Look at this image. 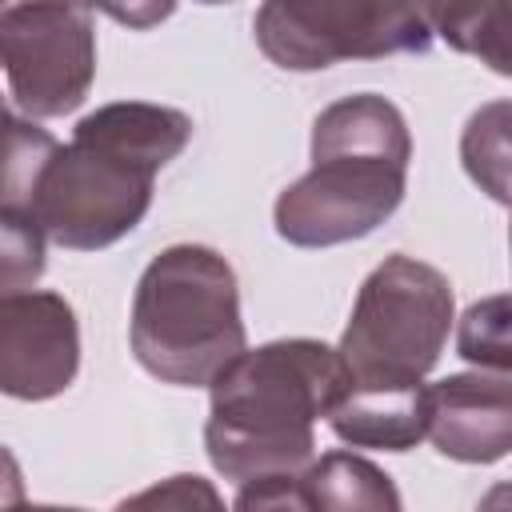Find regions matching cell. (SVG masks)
I'll list each match as a JSON object with an SVG mask.
<instances>
[{
	"label": "cell",
	"mask_w": 512,
	"mask_h": 512,
	"mask_svg": "<svg viewBox=\"0 0 512 512\" xmlns=\"http://www.w3.org/2000/svg\"><path fill=\"white\" fill-rule=\"evenodd\" d=\"M452 284L440 268L392 252L360 284L336 344L344 392L324 416L352 448L408 452L424 440V376L452 332Z\"/></svg>",
	"instance_id": "1"
},
{
	"label": "cell",
	"mask_w": 512,
	"mask_h": 512,
	"mask_svg": "<svg viewBox=\"0 0 512 512\" xmlns=\"http://www.w3.org/2000/svg\"><path fill=\"white\" fill-rule=\"evenodd\" d=\"M192 140V116L152 100H116L88 112L48 156L28 216L44 240L100 252L124 240L152 208L156 172Z\"/></svg>",
	"instance_id": "2"
},
{
	"label": "cell",
	"mask_w": 512,
	"mask_h": 512,
	"mask_svg": "<svg viewBox=\"0 0 512 512\" xmlns=\"http://www.w3.org/2000/svg\"><path fill=\"white\" fill-rule=\"evenodd\" d=\"M344 392V368L324 340L292 336L244 348L208 380L204 452L232 480L296 476L316 456L312 424Z\"/></svg>",
	"instance_id": "3"
},
{
	"label": "cell",
	"mask_w": 512,
	"mask_h": 512,
	"mask_svg": "<svg viewBox=\"0 0 512 512\" xmlns=\"http://www.w3.org/2000/svg\"><path fill=\"white\" fill-rule=\"evenodd\" d=\"M312 168L276 204V236L292 248H332L376 232L404 200L412 132L404 112L376 96H340L312 120Z\"/></svg>",
	"instance_id": "4"
},
{
	"label": "cell",
	"mask_w": 512,
	"mask_h": 512,
	"mask_svg": "<svg viewBox=\"0 0 512 512\" xmlns=\"http://www.w3.org/2000/svg\"><path fill=\"white\" fill-rule=\"evenodd\" d=\"M128 344L136 364L160 384L208 388L248 348L232 264L208 244L156 252L132 292Z\"/></svg>",
	"instance_id": "5"
},
{
	"label": "cell",
	"mask_w": 512,
	"mask_h": 512,
	"mask_svg": "<svg viewBox=\"0 0 512 512\" xmlns=\"http://www.w3.org/2000/svg\"><path fill=\"white\" fill-rule=\"evenodd\" d=\"M256 48L284 72H320L344 60L428 52L416 0H264L252 20Z\"/></svg>",
	"instance_id": "6"
},
{
	"label": "cell",
	"mask_w": 512,
	"mask_h": 512,
	"mask_svg": "<svg viewBox=\"0 0 512 512\" xmlns=\"http://www.w3.org/2000/svg\"><path fill=\"white\" fill-rule=\"evenodd\" d=\"M0 72L32 120L76 112L96 80V24L80 0H16L0 8Z\"/></svg>",
	"instance_id": "7"
},
{
	"label": "cell",
	"mask_w": 512,
	"mask_h": 512,
	"mask_svg": "<svg viewBox=\"0 0 512 512\" xmlns=\"http://www.w3.org/2000/svg\"><path fill=\"white\" fill-rule=\"evenodd\" d=\"M80 372V324L60 292L24 288L0 296V392L52 400Z\"/></svg>",
	"instance_id": "8"
},
{
	"label": "cell",
	"mask_w": 512,
	"mask_h": 512,
	"mask_svg": "<svg viewBox=\"0 0 512 512\" xmlns=\"http://www.w3.org/2000/svg\"><path fill=\"white\" fill-rule=\"evenodd\" d=\"M424 440L460 464H496L512 448L508 372H452L424 384Z\"/></svg>",
	"instance_id": "9"
},
{
	"label": "cell",
	"mask_w": 512,
	"mask_h": 512,
	"mask_svg": "<svg viewBox=\"0 0 512 512\" xmlns=\"http://www.w3.org/2000/svg\"><path fill=\"white\" fill-rule=\"evenodd\" d=\"M428 32H436L452 52L476 56L496 76L512 72L508 56V0H416Z\"/></svg>",
	"instance_id": "10"
},
{
	"label": "cell",
	"mask_w": 512,
	"mask_h": 512,
	"mask_svg": "<svg viewBox=\"0 0 512 512\" xmlns=\"http://www.w3.org/2000/svg\"><path fill=\"white\" fill-rule=\"evenodd\" d=\"M300 500L304 508H372L396 512L400 492L384 468L356 452H324L300 468Z\"/></svg>",
	"instance_id": "11"
},
{
	"label": "cell",
	"mask_w": 512,
	"mask_h": 512,
	"mask_svg": "<svg viewBox=\"0 0 512 512\" xmlns=\"http://www.w3.org/2000/svg\"><path fill=\"white\" fill-rule=\"evenodd\" d=\"M56 152V136L44 132L32 116H16L8 108V92L0 88V208L28 212L32 188Z\"/></svg>",
	"instance_id": "12"
},
{
	"label": "cell",
	"mask_w": 512,
	"mask_h": 512,
	"mask_svg": "<svg viewBox=\"0 0 512 512\" xmlns=\"http://www.w3.org/2000/svg\"><path fill=\"white\" fill-rule=\"evenodd\" d=\"M460 160H464V172L496 204L508 200V100H496L472 112L460 136Z\"/></svg>",
	"instance_id": "13"
},
{
	"label": "cell",
	"mask_w": 512,
	"mask_h": 512,
	"mask_svg": "<svg viewBox=\"0 0 512 512\" xmlns=\"http://www.w3.org/2000/svg\"><path fill=\"white\" fill-rule=\"evenodd\" d=\"M456 352L488 372H508L512 364V344H508V296H488L476 300L460 316L456 332Z\"/></svg>",
	"instance_id": "14"
},
{
	"label": "cell",
	"mask_w": 512,
	"mask_h": 512,
	"mask_svg": "<svg viewBox=\"0 0 512 512\" xmlns=\"http://www.w3.org/2000/svg\"><path fill=\"white\" fill-rule=\"evenodd\" d=\"M44 276V232L28 212L0 208V296L36 288Z\"/></svg>",
	"instance_id": "15"
},
{
	"label": "cell",
	"mask_w": 512,
	"mask_h": 512,
	"mask_svg": "<svg viewBox=\"0 0 512 512\" xmlns=\"http://www.w3.org/2000/svg\"><path fill=\"white\" fill-rule=\"evenodd\" d=\"M80 4L104 12L108 20H116L132 32H148L176 12V0H80Z\"/></svg>",
	"instance_id": "16"
},
{
	"label": "cell",
	"mask_w": 512,
	"mask_h": 512,
	"mask_svg": "<svg viewBox=\"0 0 512 512\" xmlns=\"http://www.w3.org/2000/svg\"><path fill=\"white\" fill-rule=\"evenodd\" d=\"M216 504L220 496L200 480V476H172L164 488H152V492H140V496H132L128 504Z\"/></svg>",
	"instance_id": "17"
},
{
	"label": "cell",
	"mask_w": 512,
	"mask_h": 512,
	"mask_svg": "<svg viewBox=\"0 0 512 512\" xmlns=\"http://www.w3.org/2000/svg\"><path fill=\"white\" fill-rule=\"evenodd\" d=\"M12 504H24V472H20V460L0 444V508H12Z\"/></svg>",
	"instance_id": "18"
},
{
	"label": "cell",
	"mask_w": 512,
	"mask_h": 512,
	"mask_svg": "<svg viewBox=\"0 0 512 512\" xmlns=\"http://www.w3.org/2000/svg\"><path fill=\"white\" fill-rule=\"evenodd\" d=\"M196 4H208L212 8V4H232V0H196Z\"/></svg>",
	"instance_id": "19"
},
{
	"label": "cell",
	"mask_w": 512,
	"mask_h": 512,
	"mask_svg": "<svg viewBox=\"0 0 512 512\" xmlns=\"http://www.w3.org/2000/svg\"><path fill=\"white\" fill-rule=\"evenodd\" d=\"M0 8H4V0H0Z\"/></svg>",
	"instance_id": "20"
}]
</instances>
